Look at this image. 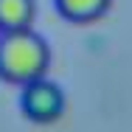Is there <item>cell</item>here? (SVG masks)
I'll use <instances>...</instances> for the list:
<instances>
[{
	"instance_id": "6da1fadb",
	"label": "cell",
	"mask_w": 132,
	"mask_h": 132,
	"mask_svg": "<svg viewBox=\"0 0 132 132\" xmlns=\"http://www.w3.org/2000/svg\"><path fill=\"white\" fill-rule=\"evenodd\" d=\"M51 45L34 31H6L0 34V79L23 87L28 81L48 76Z\"/></svg>"
},
{
	"instance_id": "7a4b0ae2",
	"label": "cell",
	"mask_w": 132,
	"mask_h": 132,
	"mask_svg": "<svg viewBox=\"0 0 132 132\" xmlns=\"http://www.w3.org/2000/svg\"><path fill=\"white\" fill-rule=\"evenodd\" d=\"M65 110H68V96L48 76L20 87V112L31 124H39V127L56 124L65 115Z\"/></svg>"
},
{
	"instance_id": "3957f363",
	"label": "cell",
	"mask_w": 132,
	"mask_h": 132,
	"mask_svg": "<svg viewBox=\"0 0 132 132\" xmlns=\"http://www.w3.org/2000/svg\"><path fill=\"white\" fill-rule=\"evenodd\" d=\"M53 6L65 20H70L76 26H87V23H96L104 17L112 9V0H53Z\"/></svg>"
},
{
	"instance_id": "277c9868",
	"label": "cell",
	"mask_w": 132,
	"mask_h": 132,
	"mask_svg": "<svg viewBox=\"0 0 132 132\" xmlns=\"http://www.w3.org/2000/svg\"><path fill=\"white\" fill-rule=\"evenodd\" d=\"M37 20L34 0H0V34L6 31H28Z\"/></svg>"
}]
</instances>
